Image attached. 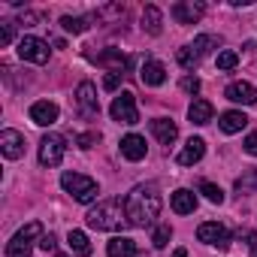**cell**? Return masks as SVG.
<instances>
[{"label": "cell", "instance_id": "4", "mask_svg": "<svg viewBox=\"0 0 257 257\" xmlns=\"http://www.w3.org/2000/svg\"><path fill=\"white\" fill-rule=\"evenodd\" d=\"M37 239H43V224H40V221H31L28 227H22V230L10 239L7 257H28V254L34 251V242H37Z\"/></svg>", "mask_w": 257, "mask_h": 257}, {"label": "cell", "instance_id": "23", "mask_svg": "<svg viewBox=\"0 0 257 257\" xmlns=\"http://www.w3.org/2000/svg\"><path fill=\"white\" fill-rule=\"evenodd\" d=\"M97 64L112 67V73H121V70L127 67V58H124L118 49H106V52H100V55H97Z\"/></svg>", "mask_w": 257, "mask_h": 257}, {"label": "cell", "instance_id": "25", "mask_svg": "<svg viewBox=\"0 0 257 257\" xmlns=\"http://www.w3.org/2000/svg\"><path fill=\"white\" fill-rule=\"evenodd\" d=\"M236 191H239V194H254V191H257V170H245V173L236 179Z\"/></svg>", "mask_w": 257, "mask_h": 257}, {"label": "cell", "instance_id": "3", "mask_svg": "<svg viewBox=\"0 0 257 257\" xmlns=\"http://www.w3.org/2000/svg\"><path fill=\"white\" fill-rule=\"evenodd\" d=\"M61 188L73 197V200H79V203H94L97 200V182L94 179H88V176H82V173H64L61 176Z\"/></svg>", "mask_w": 257, "mask_h": 257}, {"label": "cell", "instance_id": "7", "mask_svg": "<svg viewBox=\"0 0 257 257\" xmlns=\"http://www.w3.org/2000/svg\"><path fill=\"white\" fill-rule=\"evenodd\" d=\"M64 152H67L64 137H58V134H46L43 143H40V164H43V167H58V164L64 161Z\"/></svg>", "mask_w": 257, "mask_h": 257}, {"label": "cell", "instance_id": "40", "mask_svg": "<svg viewBox=\"0 0 257 257\" xmlns=\"http://www.w3.org/2000/svg\"><path fill=\"white\" fill-rule=\"evenodd\" d=\"M173 257H188V251H185V248H176V251H173Z\"/></svg>", "mask_w": 257, "mask_h": 257}, {"label": "cell", "instance_id": "36", "mask_svg": "<svg viewBox=\"0 0 257 257\" xmlns=\"http://www.w3.org/2000/svg\"><path fill=\"white\" fill-rule=\"evenodd\" d=\"M245 152L257 158V131H254V134H248V140H245Z\"/></svg>", "mask_w": 257, "mask_h": 257}, {"label": "cell", "instance_id": "37", "mask_svg": "<svg viewBox=\"0 0 257 257\" xmlns=\"http://www.w3.org/2000/svg\"><path fill=\"white\" fill-rule=\"evenodd\" d=\"M40 248H43V251H55V236H52V233H46V236L40 239Z\"/></svg>", "mask_w": 257, "mask_h": 257}, {"label": "cell", "instance_id": "15", "mask_svg": "<svg viewBox=\"0 0 257 257\" xmlns=\"http://www.w3.org/2000/svg\"><path fill=\"white\" fill-rule=\"evenodd\" d=\"M170 206H173V212H176V215H191V212L197 209V197H194V191L179 188V191L170 197Z\"/></svg>", "mask_w": 257, "mask_h": 257}, {"label": "cell", "instance_id": "34", "mask_svg": "<svg viewBox=\"0 0 257 257\" xmlns=\"http://www.w3.org/2000/svg\"><path fill=\"white\" fill-rule=\"evenodd\" d=\"M118 82H121V73H109V76L103 79V88H106V91H115Z\"/></svg>", "mask_w": 257, "mask_h": 257}, {"label": "cell", "instance_id": "26", "mask_svg": "<svg viewBox=\"0 0 257 257\" xmlns=\"http://www.w3.org/2000/svg\"><path fill=\"white\" fill-rule=\"evenodd\" d=\"M61 28L70 31V34H85L88 31V19L85 16H64L61 19Z\"/></svg>", "mask_w": 257, "mask_h": 257}, {"label": "cell", "instance_id": "20", "mask_svg": "<svg viewBox=\"0 0 257 257\" xmlns=\"http://www.w3.org/2000/svg\"><path fill=\"white\" fill-rule=\"evenodd\" d=\"M218 124H221V131H224V134H239L242 127L248 124V115H245V112H236V109H233V112H224Z\"/></svg>", "mask_w": 257, "mask_h": 257}, {"label": "cell", "instance_id": "8", "mask_svg": "<svg viewBox=\"0 0 257 257\" xmlns=\"http://www.w3.org/2000/svg\"><path fill=\"white\" fill-rule=\"evenodd\" d=\"M197 239H200V242H206V245H215L218 251L230 248V233H227V227H224V224H218V221H206V224H200Z\"/></svg>", "mask_w": 257, "mask_h": 257}, {"label": "cell", "instance_id": "1", "mask_svg": "<svg viewBox=\"0 0 257 257\" xmlns=\"http://www.w3.org/2000/svg\"><path fill=\"white\" fill-rule=\"evenodd\" d=\"M161 194L155 185H137L131 194L124 197V212H127V224L134 227H149L155 224V218L161 215Z\"/></svg>", "mask_w": 257, "mask_h": 257}, {"label": "cell", "instance_id": "21", "mask_svg": "<svg viewBox=\"0 0 257 257\" xmlns=\"http://www.w3.org/2000/svg\"><path fill=\"white\" fill-rule=\"evenodd\" d=\"M212 103L209 100H194L191 106H188V118L194 121V124H209L212 121Z\"/></svg>", "mask_w": 257, "mask_h": 257}, {"label": "cell", "instance_id": "24", "mask_svg": "<svg viewBox=\"0 0 257 257\" xmlns=\"http://www.w3.org/2000/svg\"><path fill=\"white\" fill-rule=\"evenodd\" d=\"M67 245L79 254V257H91V245H88V236L82 233V230H70V236H67Z\"/></svg>", "mask_w": 257, "mask_h": 257}, {"label": "cell", "instance_id": "33", "mask_svg": "<svg viewBox=\"0 0 257 257\" xmlns=\"http://www.w3.org/2000/svg\"><path fill=\"white\" fill-rule=\"evenodd\" d=\"M182 91L197 94V91H200V79H197V76H185V79H182Z\"/></svg>", "mask_w": 257, "mask_h": 257}, {"label": "cell", "instance_id": "38", "mask_svg": "<svg viewBox=\"0 0 257 257\" xmlns=\"http://www.w3.org/2000/svg\"><path fill=\"white\" fill-rule=\"evenodd\" d=\"M245 239H248V248H251V254L257 257V233H254V230H248V233H245Z\"/></svg>", "mask_w": 257, "mask_h": 257}, {"label": "cell", "instance_id": "19", "mask_svg": "<svg viewBox=\"0 0 257 257\" xmlns=\"http://www.w3.org/2000/svg\"><path fill=\"white\" fill-rule=\"evenodd\" d=\"M106 254H109V257H137V242L127 239V236H115V239L106 245Z\"/></svg>", "mask_w": 257, "mask_h": 257}, {"label": "cell", "instance_id": "11", "mask_svg": "<svg viewBox=\"0 0 257 257\" xmlns=\"http://www.w3.org/2000/svg\"><path fill=\"white\" fill-rule=\"evenodd\" d=\"M0 152H4L10 161H19L25 155V137L19 131H4L0 134Z\"/></svg>", "mask_w": 257, "mask_h": 257}, {"label": "cell", "instance_id": "14", "mask_svg": "<svg viewBox=\"0 0 257 257\" xmlns=\"http://www.w3.org/2000/svg\"><path fill=\"white\" fill-rule=\"evenodd\" d=\"M140 79H143V85L158 88V85H164V82H167V70H164V64H161V61H146V64H143V70H140Z\"/></svg>", "mask_w": 257, "mask_h": 257}, {"label": "cell", "instance_id": "30", "mask_svg": "<svg viewBox=\"0 0 257 257\" xmlns=\"http://www.w3.org/2000/svg\"><path fill=\"white\" fill-rule=\"evenodd\" d=\"M179 64H182L185 70H194V67L200 64V58H197V55L191 52V46H188V49H179Z\"/></svg>", "mask_w": 257, "mask_h": 257}, {"label": "cell", "instance_id": "22", "mask_svg": "<svg viewBox=\"0 0 257 257\" xmlns=\"http://www.w3.org/2000/svg\"><path fill=\"white\" fill-rule=\"evenodd\" d=\"M161 25H164V16H161V10H158V7H146V10H143V28H146L152 37H158V34L164 31Z\"/></svg>", "mask_w": 257, "mask_h": 257}, {"label": "cell", "instance_id": "2", "mask_svg": "<svg viewBox=\"0 0 257 257\" xmlns=\"http://www.w3.org/2000/svg\"><path fill=\"white\" fill-rule=\"evenodd\" d=\"M88 227H94V230H121L124 224H127V212H124V206L118 203V200H103V203H97L88 215Z\"/></svg>", "mask_w": 257, "mask_h": 257}, {"label": "cell", "instance_id": "35", "mask_svg": "<svg viewBox=\"0 0 257 257\" xmlns=\"http://www.w3.org/2000/svg\"><path fill=\"white\" fill-rule=\"evenodd\" d=\"M76 143H79V149H91L97 143V137L94 134H82V137H76Z\"/></svg>", "mask_w": 257, "mask_h": 257}, {"label": "cell", "instance_id": "39", "mask_svg": "<svg viewBox=\"0 0 257 257\" xmlns=\"http://www.w3.org/2000/svg\"><path fill=\"white\" fill-rule=\"evenodd\" d=\"M22 22H25V28H31V25H37V22H40V16H37V13H25V16H22Z\"/></svg>", "mask_w": 257, "mask_h": 257}, {"label": "cell", "instance_id": "16", "mask_svg": "<svg viewBox=\"0 0 257 257\" xmlns=\"http://www.w3.org/2000/svg\"><path fill=\"white\" fill-rule=\"evenodd\" d=\"M121 155H124L127 161H143V158H146V140L137 137V134H127V137L121 140Z\"/></svg>", "mask_w": 257, "mask_h": 257}, {"label": "cell", "instance_id": "10", "mask_svg": "<svg viewBox=\"0 0 257 257\" xmlns=\"http://www.w3.org/2000/svg\"><path fill=\"white\" fill-rule=\"evenodd\" d=\"M203 13H206V7L197 4V0H182V4L173 7V19H176L179 25H194V22L203 19Z\"/></svg>", "mask_w": 257, "mask_h": 257}, {"label": "cell", "instance_id": "6", "mask_svg": "<svg viewBox=\"0 0 257 257\" xmlns=\"http://www.w3.org/2000/svg\"><path fill=\"white\" fill-rule=\"evenodd\" d=\"M76 106H79V115L85 121H94L100 115V103H97V88L91 82H82L76 88Z\"/></svg>", "mask_w": 257, "mask_h": 257}, {"label": "cell", "instance_id": "17", "mask_svg": "<svg viewBox=\"0 0 257 257\" xmlns=\"http://www.w3.org/2000/svg\"><path fill=\"white\" fill-rule=\"evenodd\" d=\"M203 155H206V143L197 137V140H188V146L179 152V164L182 167H194L197 161H203Z\"/></svg>", "mask_w": 257, "mask_h": 257}, {"label": "cell", "instance_id": "32", "mask_svg": "<svg viewBox=\"0 0 257 257\" xmlns=\"http://www.w3.org/2000/svg\"><path fill=\"white\" fill-rule=\"evenodd\" d=\"M239 64V55L236 52H221L218 55V70H233Z\"/></svg>", "mask_w": 257, "mask_h": 257}, {"label": "cell", "instance_id": "29", "mask_svg": "<svg viewBox=\"0 0 257 257\" xmlns=\"http://www.w3.org/2000/svg\"><path fill=\"white\" fill-rule=\"evenodd\" d=\"M170 236H173L170 224H161V227H155V233H152V242H155V248H164V245L170 242Z\"/></svg>", "mask_w": 257, "mask_h": 257}, {"label": "cell", "instance_id": "5", "mask_svg": "<svg viewBox=\"0 0 257 257\" xmlns=\"http://www.w3.org/2000/svg\"><path fill=\"white\" fill-rule=\"evenodd\" d=\"M109 115H112L115 121H121V124H137V121H140V109H137L134 94H131V91H121V94L112 100Z\"/></svg>", "mask_w": 257, "mask_h": 257}, {"label": "cell", "instance_id": "13", "mask_svg": "<svg viewBox=\"0 0 257 257\" xmlns=\"http://www.w3.org/2000/svg\"><path fill=\"white\" fill-rule=\"evenodd\" d=\"M224 97L233 100V103H245V106H251V103H257V88H254L251 82H233V85H227Z\"/></svg>", "mask_w": 257, "mask_h": 257}, {"label": "cell", "instance_id": "28", "mask_svg": "<svg viewBox=\"0 0 257 257\" xmlns=\"http://www.w3.org/2000/svg\"><path fill=\"white\" fill-rule=\"evenodd\" d=\"M200 194H206L209 203H224V191H221L218 185H212V182H203V185H200Z\"/></svg>", "mask_w": 257, "mask_h": 257}, {"label": "cell", "instance_id": "31", "mask_svg": "<svg viewBox=\"0 0 257 257\" xmlns=\"http://www.w3.org/2000/svg\"><path fill=\"white\" fill-rule=\"evenodd\" d=\"M13 37H16V25H13V22H0V49L10 46Z\"/></svg>", "mask_w": 257, "mask_h": 257}, {"label": "cell", "instance_id": "18", "mask_svg": "<svg viewBox=\"0 0 257 257\" xmlns=\"http://www.w3.org/2000/svg\"><path fill=\"white\" fill-rule=\"evenodd\" d=\"M152 134H155L164 146H173L176 137H179V127H176L170 118H155V121H152Z\"/></svg>", "mask_w": 257, "mask_h": 257}, {"label": "cell", "instance_id": "27", "mask_svg": "<svg viewBox=\"0 0 257 257\" xmlns=\"http://www.w3.org/2000/svg\"><path fill=\"white\" fill-rule=\"evenodd\" d=\"M215 46V40L209 37V34H203V37H197L194 40V46H191V52L197 55V58H203V55H209V49Z\"/></svg>", "mask_w": 257, "mask_h": 257}, {"label": "cell", "instance_id": "9", "mask_svg": "<svg viewBox=\"0 0 257 257\" xmlns=\"http://www.w3.org/2000/svg\"><path fill=\"white\" fill-rule=\"evenodd\" d=\"M19 58L31 61V64H46L49 61V43H43L37 37H22L19 40Z\"/></svg>", "mask_w": 257, "mask_h": 257}, {"label": "cell", "instance_id": "12", "mask_svg": "<svg viewBox=\"0 0 257 257\" xmlns=\"http://www.w3.org/2000/svg\"><path fill=\"white\" fill-rule=\"evenodd\" d=\"M58 106L55 103H49V100H37L34 106H31V121L34 124H40V127H52L55 121H58Z\"/></svg>", "mask_w": 257, "mask_h": 257}]
</instances>
